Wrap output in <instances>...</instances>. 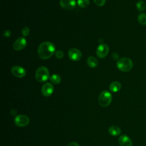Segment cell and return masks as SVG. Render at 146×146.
Returning <instances> with one entry per match:
<instances>
[{"label":"cell","mask_w":146,"mask_h":146,"mask_svg":"<svg viewBox=\"0 0 146 146\" xmlns=\"http://www.w3.org/2000/svg\"><path fill=\"white\" fill-rule=\"evenodd\" d=\"M59 4L63 9L66 10H72L76 6L75 0H60Z\"/></svg>","instance_id":"11"},{"label":"cell","mask_w":146,"mask_h":146,"mask_svg":"<svg viewBox=\"0 0 146 146\" xmlns=\"http://www.w3.org/2000/svg\"><path fill=\"white\" fill-rule=\"evenodd\" d=\"M11 35V31L10 30H6L3 33V35L5 37H9Z\"/></svg>","instance_id":"23"},{"label":"cell","mask_w":146,"mask_h":146,"mask_svg":"<svg viewBox=\"0 0 146 146\" xmlns=\"http://www.w3.org/2000/svg\"><path fill=\"white\" fill-rule=\"evenodd\" d=\"M136 8L140 11H144L146 8V4L143 1H139L136 3Z\"/></svg>","instance_id":"18"},{"label":"cell","mask_w":146,"mask_h":146,"mask_svg":"<svg viewBox=\"0 0 146 146\" xmlns=\"http://www.w3.org/2000/svg\"><path fill=\"white\" fill-rule=\"evenodd\" d=\"M138 22L142 25H146V14L141 13L138 15L137 17Z\"/></svg>","instance_id":"17"},{"label":"cell","mask_w":146,"mask_h":146,"mask_svg":"<svg viewBox=\"0 0 146 146\" xmlns=\"http://www.w3.org/2000/svg\"><path fill=\"white\" fill-rule=\"evenodd\" d=\"M68 58L72 61L79 60L82 56L81 51L76 48H72L68 50Z\"/></svg>","instance_id":"6"},{"label":"cell","mask_w":146,"mask_h":146,"mask_svg":"<svg viewBox=\"0 0 146 146\" xmlns=\"http://www.w3.org/2000/svg\"><path fill=\"white\" fill-rule=\"evenodd\" d=\"M54 90V86L50 83H44L41 88V92L43 96H50L53 93Z\"/></svg>","instance_id":"9"},{"label":"cell","mask_w":146,"mask_h":146,"mask_svg":"<svg viewBox=\"0 0 146 146\" xmlns=\"http://www.w3.org/2000/svg\"><path fill=\"white\" fill-rule=\"evenodd\" d=\"M118 142L120 146H132L131 139L126 135H121L119 137Z\"/></svg>","instance_id":"12"},{"label":"cell","mask_w":146,"mask_h":146,"mask_svg":"<svg viewBox=\"0 0 146 146\" xmlns=\"http://www.w3.org/2000/svg\"><path fill=\"white\" fill-rule=\"evenodd\" d=\"M30 123L29 117L25 115H17L14 119V123L18 127H22L27 125Z\"/></svg>","instance_id":"5"},{"label":"cell","mask_w":146,"mask_h":146,"mask_svg":"<svg viewBox=\"0 0 146 146\" xmlns=\"http://www.w3.org/2000/svg\"><path fill=\"white\" fill-rule=\"evenodd\" d=\"M87 63L89 67L91 68H95L97 67L98 64V61L96 58L92 56H90L88 57L87 59Z\"/></svg>","instance_id":"15"},{"label":"cell","mask_w":146,"mask_h":146,"mask_svg":"<svg viewBox=\"0 0 146 146\" xmlns=\"http://www.w3.org/2000/svg\"><path fill=\"white\" fill-rule=\"evenodd\" d=\"M112 99V96L111 94L107 91H103L99 96L98 102L102 107H106L111 104Z\"/></svg>","instance_id":"4"},{"label":"cell","mask_w":146,"mask_h":146,"mask_svg":"<svg viewBox=\"0 0 146 146\" xmlns=\"http://www.w3.org/2000/svg\"><path fill=\"white\" fill-rule=\"evenodd\" d=\"M12 74L17 78H22L26 74L25 69L19 66H15L11 68V70Z\"/></svg>","instance_id":"8"},{"label":"cell","mask_w":146,"mask_h":146,"mask_svg":"<svg viewBox=\"0 0 146 146\" xmlns=\"http://www.w3.org/2000/svg\"><path fill=\"white\" fill-rule=\"evenodd\" d=\"M55 47L54 44L50 42L46 41L41 43L38 48V54L42 59H47L54 54Z\"/></svg>","instance_id":"1"},{"label":"cell","mask_w":146,"mask_h":146,"mask_svg":"<svg viewBox=\"0 0 146 146\" xmlns=\"http://www.w3.org/2000/svg\"><path fill=\"white\" fill-rule=\"evenodd\" d=\"M67 146H80V145L78 143L73 141V142H71L70 143H69Z\"/></svg>","instance_id":"24"},{"label":"cell","mask_w":146,"mask_h":146,"mask_svg":"<svg viewBox=\"0 0 146 146\" xmlns=\"http://www.w3.org/2000/svg\"><path fill=\"white\" fill-rule=\"evenodd\" d=\"M90 4L89 0H78V5L79 7L82 8L87 7Z\"/></svg>","instance_id":"19"},{"label":"cell","mask_w":146,"mask_h":146,"mask_svg":"<svg viewBox=\"0 0 146 146\" xmlns=\"http://www.w3.org/2000/svg\"><path fill=\"white\" fill-rule=\"evenodd\" d=\"M108 132L112 136H116L121 133V131L119 127L116 125H112L108 128Z\"/></svg>","instance_id":"13"},{"label":"cell","mask_w":146,"mask_h":146,"mask_svg":"<svg viewBox=\"0 0 146 146\" xmlns=\"http://www.w3.org/2000/svg\"><path fill=\"white\" fill-rule=\"evenodd\" d=\"M117 68L123 72H128L133 67V62L131 59L128 58H122L117 62Z\"/></svg>","instance_id":"2"},{"label":"cell","mask_w":146,"mask_h":146,"mask_svg":"<svg viewBox=\"0 0 146 146\" xmlns=\"http://www.w3.org/2000/svg\"><path fill=\"white\" fill-rule=\"evenodd\" d=\"M27 45V40L25 38L20 37L18 38L13 43V47L15 50L19 51L23 49Z\"/></svg>","instance_id":"10"},{"label":"cell","mask_w":146,"mask_h":146,"mask_svg":"<svg viewBox=\"0 0 146 146\" xmlns=\"http://www.w3.org/2000/svg\"><path fill=\"white\" fill-rule=\"evenodd\" d=\"M49 79L51 82L55 84H58L61 82V78L58 74H52L50 76Z\"/></svg>","instance_id":"16"},{"label":"cell","mask_w":146,"mask_h":146,"mask_svg":"<svg viewBox=\"0 0 146 146\" xmlns=\"http://www.w3.org/2000/svg\"><path fill=\"white\" fill-rule=\"evenodd\" d=\"M94 3L98 6H103L105 3L106 0H93Z\"/></svg>","instance_id":"21"},{"label":"cell","mask_w":146,"mask_h":146,"mask_svg":"<svg viewBox=\"0 0 146 146\" xmlns=\"http://www.w3.org/2000/svg\"><path fill=\"white\" fill-rule=\"evenodd\" d=\"M21 33H22V34L23 36H27L29 35V33H30V30L29 29V27H24L22 29V31H21Z\"/></svg>","instance_id":"20"},{"label":"cell","mask_w":146,"mask_h":146,"mask_svg":"<svg viewBox=\"0 0 146 146\" xmlns=\"http://www.w3.org/2000/svg\"><path fill=\"white\" fill-rule=\"evenodd\" d=\"M55 56L57 58H59V59H61L64 56V53L61 50H58L57 51H56L55 52Z\"/></svg>","instance_id":"22"},{"label":"cell","mask_w":146,"mask_h":146,"mask_svg":"<svg viewBox=\"0 0 146 146\" xmlns=\"http://www.w3.org/2000/svg\"><path fill=\"white\" fill-rule=\"evenodd\" d=\"M109 52V47L107 44L105 43L100 44L97 50H96V55L100 58H105Z\"/></svg>","instance_id":"7"},{"label":"cell","mask_w":146,"mask_h":146,"mask_svg":"<svg viewBox=\"0 0 146 146\" xmlns=\"http://www.w3.org/2000/svg\"><path fill=\"white\" fill-rule=\"evenodd\" d=\"M35 77L39 82H44L50 78L48 70L44 66L39 67L36 71Z\"/></svg>","instance_id":"3"},{"label":"cell","mask_w":146,"mask_h":146,"mask_svg":"<svg viewBox=\"0 0 146 146\" xmlns=\"http://www.w3.org/2000/svg\"><path fill=\"white\" fill-rule=\"evenodd\" d=\"M121 84L119 82L115 81L110 84L109 88L111 91L113 92H117L120 91V90L121 89Z\"/></svg>","instance_id":"14"}]
</instances>
